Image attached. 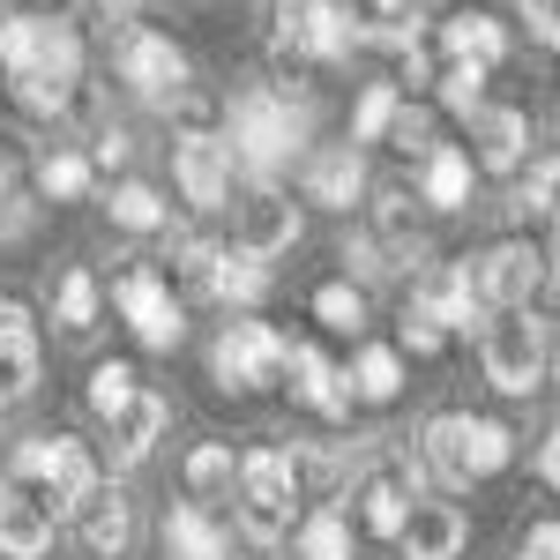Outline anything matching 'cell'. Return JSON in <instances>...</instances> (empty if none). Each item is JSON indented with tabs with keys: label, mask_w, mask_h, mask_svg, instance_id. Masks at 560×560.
Listing matches in <instances>:
<instances>
[{
	"label": "cell",
	"mask_w": 560,
	"mask_h": 560,
	"mask_svg": "<svg viewBox=\"0 0 560 560\" xmlns=\"http://www.w3.org/2000/svg\"><path fill=\"white\" fill-rule=\"evenodd\" d=\"M419 456H427L433 486L456 493V486H471V478L509 471L516 433L501 427V419H486V411H441V419H427V433H419Z\"/></svg>",
	"instance_id": "2"
},
{
	"label": "cell",
	"mask_w": 560,
	"mask_h": 560,
	"mask_svg": "<svg viewBox=\"0 0 560 560\" xmlns=\"http://www.w3.org/2000/svg\"><path fill=\"white\" fill-rule=\"evenodd\" d=\"M404 560H464V546H471V516L456 509V501H411V516H404V530L388 538Z\"/></svg>",
	"instance_id": "14"
},
{
	"label": "cell",
	"mask_w": 560,
	"mask_h": 560,
	"mask_svg": "<svg viewBox=\"0 0 560 560\" xmlns=\"http://www.w3.org/2000/svg\"><path fill=\"white\" fill-rule=\"evenodd\" d=\"M31 232V202L23 195H0V240H23Z\"/></svg>",
	"instance_id": "46"
},
{
	"label": "cell",
	"mask_w": 560,
	"mask_h": 560,
	"mask_svg": "<svg viewBox=\"0 0 560 560\" xmlns=\"http://www.w3.org/2000/svg\"><path fill=\"white\" fill-rule=\"evenodd\" d=\"M232 471H240L232 441H202V448H187L179 486H187V501H195V509H210V501H232Z\"/></svg>",
	"instance_id": "27"
},
{
	"label": "cell",
	"mask_w": 560,
	"mask_h": 560,
	"mask_svg": "<svg viewBox=\"0 0 560 560\" xmlns=\"http://www.w3.org/2000/svg\"><path fill=\"white\" fill-rule=\"evenodd\" d=\"M97 306H105V284H97L90 269H68V277L52 284V322H60L68 337H83V329H97Z\"/></svg>",
	"instance_id": "30"
},
{
	"label": "cell",
	"mask_w": 560,
	"mask_h": 560,
	"mask_svg": "<svg viewBox=\"0 0 560 560\" xmlns=\"http://www.w3.org/2000/svg\"><path fill=\"white\" fill-rule=\"evenodd\" d=\"M486 75H493V68H471V60H441V68H433V83H441V105H448L456 120H471L478 105H486Z\"/></svg>",
	"instance_id": "34"
},
{
	"label": "cell",
	"mask_w": 560,
	"mask_h": 560,
	"mask_svg": "<svg viewBox=\"0 0 560 560\" xmlns=\"http://www.w3.org/2000/svg\"><path fill=\"white\" fill-rule=\"evenodd\" d=\"M277 31V52L284 60H351L359 52V23H351V8H337V0H277V15H269Z\"/></svg>",
	"instance_id": "6"
},
{
	"label": "cell",
	"mask_w": 560,
	"mask_h": 560,
	"mask_svg": "<svg viewBox=\"0 0 560 560\" xmlns=\"http://www.w3.org/2000/svg\"><path fill=\"white\" fill-rule=\"evenodd\" d=\"M38 38H45V15H38V8H31V15H8V23H0V68H8V75L38 68Z\"/></svg>",
	"instance_id": "36"
},
{
	"label": "cell",
	"mask_w": 560,
	"mask_h": 560,
	"mask_svg": "<svg viewBox=\"0 0 560 560\" xmlns=\"http://www.w3.org/2000/svg\"><path fill=\"white\" fill-rule=\"evenodd\" d=\"M8 486H38L45 509H75L97 486V456H90L83 441H68V433H38V441L15 448V478Z\"/></svg>",
	"instance_id": "5"
},
{
	"label": "cell",
	"mask_w": 560,
	"mask_h": 560,
	"mask_svg": "<svg viewBox=\"0 0 560 560\" xmlns=\"http://www.w3.org/2000/svg\"><path fill=\"white\" fill-rule=\"evenodd\" d=\"M366 8H374V23H404L411 15V0H366Z\"/></svg>",
	"instance_id": "49"
},
{
	"label": "cell",
	"mask_w": 560,
	"mask_h": 560,
	"mask_svg": "<svg viewBox=\"0 0 560 560\" xmlns=\"http://www.w3.org/2000/svg\"><path fill=\"white\" fill-rule=\"evenodd\" d=\"M97 31H135V0H75Z\"/></svg>",
	"instance_id": "43"
},
{
	"label": "cell",
	"mask_w": 560,
	"mask_h": 560,
	"mask_svg": "<svg viewBox=\"0 0 560 560\" xmlns=\"http://www.w3.org/2000/svg\"><path fill=\"white\" fill-rule=\"evenodd\" d=\"M105 217H113L120 232H165V224H173L165 195H158L150 179H120V187H113V202H105Z\"/></svg>",
	"instance_id": "31"
},
{
	"label": "cell",
	"mask_w": 560,
	"mask_h": 560,
	"mask_svg": "<svg viewBox=\"0 0 560 560\" xmlns=\"http://www.w3.org/2000/svg\"><path fill=\"white\" fill-rule=\"evenodd\" d=\"M38 388V314L23 300H0V404Z\"/></svg>",
	"instance_id": "18"
},
{
	"label": "cell",
	"mask_w": 560,
	"mask_h": 560,
	"mask_svg": "<svg viewBox=\"0 0 560 560\" xmlns=\"http://www.w3.org/2000/svg\"><path fill=\"white\" fill-rule=\"evenodd\" d=\"M396 351H411V359H441V351H448V337L433 329L427 314H404V322H396Z\"/></svg>",
	"instance_id": "40"
},
{
	"label": "cell",
	"mask_w": 560,
	"mask_h": 560,
	"mask_svg": "<svg viewBox=\"0 0 560 560\" xmlns=\"http://www.w3.org/2000/svg\"><path fill=\"white\" fill-rule=\"evenodd\" d=\"M396 105H404L396 83H366V90H359V105H351V142H382V128H388Z\"/></svg>",
	"instance_id": "37"
},
{
	"label": "cell",
	"mask_w": 560,
	"mask_h": 560,
	"mask_svg": "<svg viewBox=\"0 0 560 560\" xmlns=\"http://www.w3.org/2000/svg\"><path fill=\"white\" fill-rule=\"evenodd\" d=\"M128 150H135V142L120 128H97V135H90V173H120V165H128Z\"/></svg>",
	"instance_id": "42"
},
{
	"label": "cell",
	"mask_w": 560,
	"mask_h": 560,
	"mask_svg": "<svg viewBox=\"0 0 560 560\" xmlns=\"http://www.w3.org/2000/svg\"><path fill=\"white\" fill-rule=\"evenodd\" d=\"M471 158H464V150H456V142H433L427 158H419V202H427V210H471Z\"/></svg>",
	"instance_id": "23"
},
{
	"label": "cell",
	"mask_w": 560,
	"mask_h": 560,
	"mask_svg": "<svg viewBox=\"0 0 560 560\" xmlns=\"http://www.w3.org/2000/svg\"><path fill=\"white\" fill-rule=\"evenodd\" d=\"M105 427H113V471H135V464H150V448L165 441L173 404H165L158 388H135L128 411H120V419H105Z\"/></svg>",
	"instance_id": "17"
},
{
	"label": "cell",
	"mask_w": 560,
	"mask_h": 560,
	"mask_svg": "<svg viewBox=\"0 0 560 560\" xmlns=\"http://www.w3.org/2000/svg\"><path fill=\"white\" fill-rule=\"evenodd\" d=\"M345 396L351 404H396L404 396V351L396 345H359L351 351V366H345Z\"/></svg>",
	"instance_id": "24"
},
{
	"label": "cell",
	"mask_w": 560,
	"mask_h": 560,
	"mask_svg": "<svg viewBox=\"0 0 560 560\" xmlns=\"http://www.w3.org/2000/svg\"><path fill=\"white\" fill-rule=\"evenodd\" d=\"M382 142H396L404 158H427V150H433V113H427V105H396L388 128H382Z\"/></svg>",
	"instance_id": "38"
},
{
	"label": "cell",
	"mask_w": 560,
	"mask_h": 560,
	"mask_svg": "<svg viewBox=\"0 0 560 560\" xmlns=\"http://www.w3.org/2000/svg\"><path fill=\"white\" fill-rule=\"evenodd\" d=\"M538 478H546V486L560 478V433H546V441H538Z\"/></svg>",
	"instance_id": "48"
},
{
	"label": "cell",
	"mask_w": 560,
	"mask_h": 560,
	"mask_svg": "<svg viewBox=\"0 0 560 560\" xmlns=\"http://www.w3.org/2000/svg\"><path fill=\"white\" fill-rule=\"evenodd\" d=\"M224 553H232V538L210 509H195V501L165 509V560H224Z\"/></svg>",
	"instance_id": "25"
},
{
	"label": "cell",
	"mask_w": 560,
	"mask_h": 560,
	"mask_svg": "<svg viewBox=\"0 0 560 560\" xmlns=\"http://www.w3.org/2000/svg\"><path fill=\"white\" fill-rule=\"evenodd\" d=\"M478 366L501 396H530L546 388V322L530 306H501L478 322Z\"/></svg>",
	"instance_id": "4"
},
{
	"label": "cell",
	"mask_w": 560,
	"mask_h": 560,
	"mask_svg": "<svg viewBox=\"0 0 560 560\" xmlns=\"http://www.w3.org/2000/svg\"><path fill=\"white\" fill-rule=\"evenodd\" d=\"M15 173H23V150H15V135H0V195H15Z\"/></svg>",
	"instance_id": "47"
},
{
	"label": "cell",
	"mask_w": 560,
	"mask_h": 560,
	"mask_svg": "<svg viewBox=\"0 0 560 560\" xmlns=\"http://www.w3.org/2000/svg\"><path fill=\"white\" fill-rule=\"evenodd\" d=\"M277 382H292L306 411H322V419H351V396H345V366H329L314 345H284V374Z\"/></svg>",
	"instance_id": "20"
},
{
	"label": "cell",
	"mask_w": 560,
	"mask_h": 560,
	"mask_svg": "<svg viewBox=\"0 0 560 560\" xmlns=\"http://www.w3.org/2000/svg\"><path fill=\"white\" fill-rule=\"evenodd\" d=\"M135 388H142V382H135L128 359H97V366H90V388H83V396H90V411H97V419H120Z\"/></svg>",
	"instance_id": "35"
},
{
	"label": "cell",
	"mask_w": 560,
	"mask_h": 560,
	"mask_svg": "<svg viewBox=\"0 0 560 560\" xmlns=\"http://www.w3.org/2000/svg\"><path fill=\"white\" fill-rule=\"evenodd\" d=\"M90 158L83 150H52V158H38V195L45 202H83L90 195Z\"/></svg>",
	"instance_id": "33"
},
{
	"label": "cell",
	"mask_w": 560,
	"mask_h": 560,
	"mask_svg": "<svg viewBox=\"0 0 560 560\" xmlns=\"http://www.w3.org/2000/svg\"><path fill=\"white\" fill-rule=\"evenodd\" d=\"M232 523H240V538L247 546H277V538H292V501H300V478H292V448H277V441H261L240 456V471H232Z\"/></svg>",
	"instance_id": "3"
},
{
	"label": "cell",
	"mask_w": 560,
	"mask_h": 560,
	"mask_svg": "<svg viewBox=\"0 0 560 560\" xmlns=\"http://www.w3.org/2000/svg\"><path fill=\"white\" fill-rule=\"evenodd\" d=\"M471 277H478L486 314H501V306H530V292H546V247H530V240H501V247L471 255Z\"/></svg>",
	"instance_id": "13"
},
{
	"label": "cell",
	"mask_w": 560,
	"mask_h": 560,
	"mask_svg": "<svg viewBox=\"0 0 560 560\" xmlns=\"http://www.w3.org/2000/svg\"><path fill=\"white\" fill-rule=\"evenodd\" d=\"M516 210L523 217H546V210H553V158H538V173L516 187Z\"/></svg>",
	"instance_id": "41"
},
{
	"label": "cell",
	"mask_w": 560,
	"mask_h": 560,
	"mask_svg": "<svg viewBox=\"0 0 560 560\" xmlns=\"http://www.w3.org/2000/svg\"><path fill=\"white\" fill-rule=\"evenodd\" d=\"M314 322H322L329 337H366V292L345 284V277H329V284L314 292Z\"/></svg>",
	"instance_id": "32"
},
{
	"label": "cell",
	"mask_w": 560,
	"mask_h": 560,
	"mask_svg": "<svg viewBox=\"0 0 560 560\" xmlns=\"http://www.w3.org/2000/svg\"><path fill=\"white\" fill-rule=\"evenodd\" d=\"M173 179H179V195H187L202 217L232 210V150H224V135L179 128L173 135Z\"/></svg>",
	"instance_id": "11"
},
{
	"label": "cell",
	"mask_w": 560,
	"mask_h": 560,
	"mask_svg": "<svg viewBox=\"0 0 560 560\" xmlns=\"http://www.w3.org/2000/svg\"><path fill=\"white\" fill-rule=\"evenodd\" d=\"M75 523H83V553L90 560H120L135 546V501L120 486H90L75 501Z\"/></svg>",
	"instance_id": "16"
},
{
	"label": "cell",
	"mask_w": 560,
	"mask_h": 560,
	"mask_svg": "<svg viewBox=\"0 0 560 560\" xmlns=\"http://www.w3.org/2000/svg\"><path fill=\"white\" fill-rule=\"evenodd\" d=\"M411 314H427L441 337H471L486 322L471 261H419V284H411Z\"/></svg>",
	"instance_id": "10"
},
{
	"label": "cell",
	"mask_w": 560,
	"mask_h": 560,
	"mask_svg": "<svg viewBox=\"0 0 560 560\" xmlns=\"http://www.w3.org/2000/svg\"><path fill=\"white\" fill-rule=\"evenodd\" d=\"M224 560H232V553H224Z\"/></svg>",
	"instance_id": "50"
},
{
	"label": "cell",
	"mask_w": 560,
	"mask_h": 560,
	"mask_svg": "<svg viewBox=\"0 0 560 560\" xmlns=\"http://www.w3.org/2000/svg\"><path fill=\"white\" fill-rule=\"evenodd\" d=\"M300 232H306L300 202H292L284 187H269V179H261L255 195L240 202V217H232V247H240V255H255V261L292 255V247H300Z\"/></svg>",
	"instance_id": "12"
},
{
	"label": "cell",
	"mask_w": 560,
	"mask_h": 560,
	"mask_svg": "<svg viewBox=\"0 0 560 560\" xmlns=\"http://www.w3.org/2000/svg\"><path fill=\"white\" fill-rule=\"evenodd\" d=\"M113 306L128 314L135 345H150V351H173L179 337H187V314H179L173 284H165L150 261H135V269H120V277H113Z\"/></svg>",
	"instance_id": "8"
},
{
	"label": "cell",
	"mask_w": 560,
	"mask_h": 560,
	"mask_svg": "<svg viewBox=\"0 0 560 560\" xmlns=\"http://www.w3.org/2000/svg\"><path fill=\"white\" fill-rule=\"evenodd\" d=\"M464 128H471V150H464L471 173H516L523 150H530V113L523 105H478Z\"/></svg>",
	"instance_id": "15"
},
{
	"label": "cell",
	"mask_w": 560,
	"mask_h": 560,
	"mask_svg": "<svg viewBox=\"0 0 560 560\" xmlns=\"http://www.w3.org/2000/svg\"><path fill=\"white\" fill-rule=\"evenodd\" d=\"M284 345L292 337H277L269 322H224L210 345V382L224 396H255V388H269L284 374Z\"/></svg>",
	"instance_id": "7"
},
{
	"label": "cell",
	"mask_w": 560,
	"mask_h": 560,
	"mask_svg": "<svg viewBox=\"0 0 560 560\" xmlns=\"http://www.w3.org/2000/svg\"><path fill=\"white\" fill-rule=\"evenodd\" d=\"M388 269H396V261L382 255V240H374V232H351V240H345V284L366 292V284H382Z\"/></svg>",
	"instance_id": "39"
},
{
	"label": "cell",
	"mask_w": 560,
	"mask_h": 560,
	"mask_svg": "<svg viewBox=\"0 0 560 560\" xmlns=\"http://www.w3.org/2000/svg\"><path fill=\"white\" fill-rule=\"evenodd\" d=\"M292 553L300 560H351V516L322 501L306 523H292Z\"/></svg>",
	"instance_id": "29"
},
{
	"label": "cell",
	"mask_w": 560,
	"mask_h": 560,
	"mask_svg": "<svg viewBox=\"0 0 560 560\" xmlns=\"http://www.w3.org/2000/svg\"><path fill=\"white\" fill-rule=\"evenodd\" d=\"M300 195H306V202H322V210H351V202L366 195V158H359V142L314 150L306 173H300Z\"/></svg>",
	"instance_id": "19"
},
{
	"label": "cell",
	"mask_w": 560,
	"mask_h": 560,
	"mask_svg": "<svg viewBox=\"0 0 560 560\" xmlns=\"http://www.w3.org/2000/svg\"><path fill=\"white\" fill-rule=\"evenodd\" d=\"M202 292H210L217 306H261L269 300V261H255V255H240V247H217V261H210V277H202Z\"/></svg>",
	"instance_id": "26"
},
{
	"label": "cell",
	"mask_w": 560,
	"mask_h": 560,
	"mask_svg": "<svg viewBox=\"0 0 560 560\" xmlns=\"http://www.w3.org/2000/svg\"><path fill=\"white\" fill-rule=\"evenodd\" d=\"M224 150H232V165H247L255 179H269L284 158H300L306 150V128H314V97L292 83H255L240 90L232 105H224Z\"/></svg>",
	"instance_id": "1"
},
{
	"label": "cell",
	"mask_w": 560,
	"mask_h": 560,
	"mask_svg": "<svg viewBox=\"0 0 560 560\" xmlns=\"http://www.w3.org/2000/svg\"><path fill=\"white\" fill-rule=\"evenodd\" d=\"M113 68H120V83H128L135 97H150V105H173V97H187V52H179L165 31H150V23L120 31Z\"/></svg>",
	"instance_id": "9"
},
{
	"label": "cell",
	"mask_w": 560,
	"mask_h": 560,
	"mask_svg": "<svg viewBox=\"0 0 560 560\" xmlns=\"http://www.w3.org/2000/svg\"><path fill=\"white\" fill-rule=\"evenodd\" d=\"M52 553V509L23 486H0V560H45Z\"/></svg>",
	"instance_id": "21"
},
{
	"label": "cell",
	"mask_w": 560,
	"mask_h": 560,
	"mask_svg": "<svg viewBox=\"0 0 560 560\" xmlns=\"http://www.w3.org/2000/svg\"><path fill=\"white\" fill-rule=\"evenodd\" d=\"M523 23H530V38H538V45H553V38H560L553 0H523Z\"/></svg>",
	"instance_id": "45"
},
{
	"label": "cell",
	"mask_w": 560,
	"mask_h": 560,
	"mask_svg": "<svg viewBox=\"0 0 560 560\" xmlns=\"http://www.w3.org/2000/svg\"><path fill=\"white\" fill-rule=\"evenodd\" d=\"M433 52H441V60H471V68H493V60L509 52V23H501V15H486V8H456V15L441 23Z\"/></svg>",
	"instance_id": "22"
},
{
	"label": "cell",
	"mask_w": 560,
	"mask_h": 560,
	"mask_svg": "<svg viewBox=\"0 0 560 560\" xmlns=\"http://www.w3.org/2000/svg\"><path fill=\"white\" fill-rule=\"evenodd\" d=\"M516 560H560V523H530V538H523Z\"/></svg>",
	"instance_id": "44"
},
{
	"label": "cell",
	"mask_w": 560,
	"mask_h": 560,
	"mask_svg": "<svg viewBox=\"0 0 560 560\" xmlns=\"http://www.w3.org/2000/svg\"><path fill=\"white\" fill-rule=\"evenodd\" d=\"M404 516H411V486H404L396 471H366L359 478V523H366L374 538H396Z\"/></svg>",
	"instance_id": "28"
}]
</instances>
